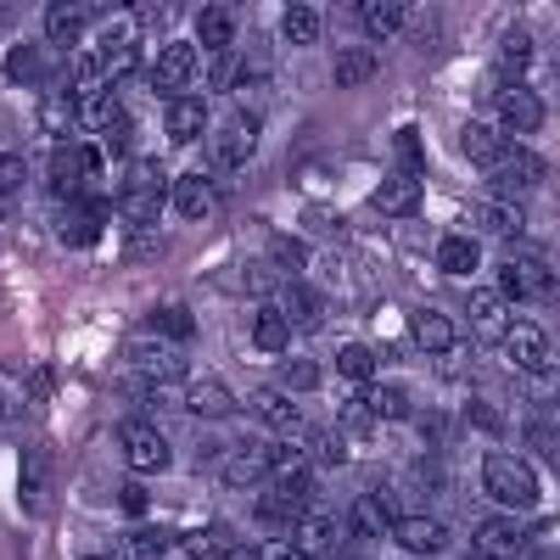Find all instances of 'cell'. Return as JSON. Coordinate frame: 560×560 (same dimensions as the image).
I'll return each mask as SVG.
<instances>
[{
  "label": "cell",
  "instance_id": "cell-1",
  "mask_svg": "<svg viewBox=\"0 0 560 560\" xmlns=\"http://www.w3.org/2000/svg\"><path fill=\"white\" fill-rule=\"evenodd\" d=\"M168 202V185H163V168L152 158H135L124 168V185H118V213L129 224H152V213Z\"/></svg>",
  "mask_w": 560,
  "mask_h": 560
},
{
  "label": "cell",
  "instance_id": "cell-2",
  "mask_svg": "<svg viewBox=\"0 0 560 560\" xmlns=\"http://www.w3.org/2000/svg\"><path fill=\"white\" fill-rule=\"evenodd\" d=\"M482 488L499 504H516V510L538 504V471H533L522 454H488L482 459Z\"/></svg>",
  "mask_w": 560,
  "mask_h": 560
},
{
  "label": "cell",
  "instance_id": "cell-3",
  "mask_svg": "<svg viewBox=\"0 0 560 560\" xmlns=\"http://www.w3.org/2000/svg\"><path fill=\"white\" fill-rule=\"evenodd\" d=\"M96 168H102V147H62L51 158V191L57 202H79L96 191Z\"/></svg>",
  "mask_w": 560,
  "mask_h": 560
},
{
  "label": "cell",
  "instance_id": "cell-4",
  "mask_svg": "<svg viewBox=\"0 0 560 560\" xmlns=\"http://www.w3.org/2000/svg\"><path fill=\"white\" fill-rule=\"evenodd\" d=\"M555 292V275L544 258H504L499 264V298L504 303H527V298H549Z\"/></svg>",
  "mask_w": 560,
  "mask_h": 560
},
{
  "label": "cell",
  "instance_id": "cell-5",
  "mask_svg": "<svg viewBox=\"0 0 560 560\" xmlns=\"http://www.w3.org/2000/svg\"><path fill=\"white\" fill-rule=\"evenodd\" d=\"M73 113H79V124L84 129H113V124H124V107H118V90L113 84H102L96 73H84L73 90Z\"/></svg>",
  "mask_w": 560,
  "mask_h": 560
},
{
  "label": "cell",
  "instance_id": "cell-6",
  "mask_svg": "<svg viewBox=\"0 0 560 560\" xmlns=\"http://www.w3.org/2000/svg\"><path fill=\"white\" fill-rule=\"evenodd\" d=\"M308 499H314V471H280L275 488L258 504V516L264 522H298L303 510H308Z\"/></svg>",
  "mask_w": 560,
  "mask_h": 560
},
{
  "label": "cell",
  "instance_id": "cell-7",
  "mask_svg": "<svg viewBox=\"0 0 560 560\" xmlns=\"http://www.w3.org/2000/svg\"><path fill=\"white\" fill-rule=\"evenodd\" d=\"M493 124L504 135H533L544 124V102H538V90L527 84H504L499 96H493Z\"/></svg>",
  "mask_w": 560,
  "mask_h": 560
},
{
  "label": "cell",
  "instance_id": "cell-8",
  "mask_svg": "<svg viewBox=\"0 0 560 560\" xmlns=\"http://www.w3.org/2000/svg\"><path fill=\"white\" fill-rule=\"evenodd\" d=\"M102 224H107V202L90 191V197H79V202H62V219H57V236L68 242V247H96V236H102Z\"/></svg>",
  "mask_w": 560,
  "mask_h": 560
},
{
  "label": "cell",
  "instance_id": "cell-9",
  "mask_svg": "<svg viewBox=\"0 0 560 560\" xmlns=\"http://www.w3.org/2000/svg\"><path fill=\"white\" fill-rule=\"evenodd\" d=\"M118 443H124V454H129L135 471H163V465H168V443H163L158 427H147V420H124Z\"/></svg>",
  "mask_w": 560,
  "mask_h": 560
},
{
  "label": "cell",
  "instance_id": "cell-10",
  "mask_svg": "<svg viewBox=\"0 0 560 560\" xmlns=\"http://www.w3.org/2000/svg\"><path fill=\"white\" fill-rule=\"evenodd\" d=\"M191 79H197V51L191 45H168V51L152 62V90L168 96V102H179L185 90H191Z\"/></svg>",
  "mask_w": 560,
  "mask_h": 560
},
{
  "label": "cell",
  "instance_id": "cell-11",
  "mask_svg": "<svg viewBox=\"0 0 560 560\" xmlns=\"http://www.w3.org/2000/svg\"><path fill=\"white\" fill-rule=\"evenodd\" d=\"M264 477H269V443H264V438L230 443V454H224V482H230V488H258Z\"/></svg>",
  "mask_w": 560,
  "mask_h": 560
},
{
  "label": "cell",
  "instance_id": "cell-12",
  "mask_svg": "<svg viewBox=\"0 0 560 560\" xmlns=\"http://www.w3.org/2000/svg\"><path fill=\"white\" fill-rule=\"evenodd\" d=\"M348 527H353L359 538H387V533L398 527V510H393L387 493H359V499L348 504Z\"/></svg>",
  "mask_w": 560,
  "mask_h": 560
},
{
  "label": "cell",
  "instance_id": "cell-13",
  "mask_svg": "<svg viewBox=\"0 0 560 560\" xmlns=\"http://www.w3.org/2000/svg\"><path fill=\"white\" fill-rule=\"evenodd\" d=\"M213 202H219V191H213V179L208 174H179L174 185H168V208L179 213V219H208L213 213Z\"/></svg>",
  "mask_w": 560,
  "mask_h": 560
},
{
  "label": "cell",
  "instance_id": "cell-14",
  "mask_svg": "<svg viewBox=\"0 0 560 560\" xmlns=\"http://www.w3.org/2000/svg\"><path fill=\"white\" fill-rule=\"evenodd\" d=\"M140 68V45H135V34H107L102 39V51H96V62H90V73H96L102 84H118V79H129Z\"/></svg>",
  "mask_w": 560,
  "mask_h": 560
},
{
  "label": "cell",
  "instance_id": "cell-15",
  "mask_svg": "<svg viewBox=\"0 0 560 560\" xmlns=\"http://www.w3.org/2000/svg\"><path fill=\"white\" fill-rule=\"evenodd\" d=\"M510 152H516V147H510V135L499 124H465V158H471L482 174H493Z\"/></svg>",
  "mask_w": 560,
  "mask_h": 560
},
{
  "label": "cell",
  "instance_id": "cell-16",
  "mask_svg": "<svg viewBox=\"0 0 560 560\" xmlns=\"http://www.w3.org/2000/svg\"><path fill=\"white\" fill-rule=\"evenodd\" d=\"M135 370H140L147 382L168 387V382H185V353L168 348V342H140V348H135Z\"/></svg>",
  "mask_w": 560,
  "mask_h": 560
},
{
  "label": "cell",
  "instance_id": "cell-17",
  "mask_svg": "<svg viewBox=\"0 0 560 560\" xmlns=\"http://www.w3.org/2000/svg\"><path fill=\"white\" fill-rule=\"evenodd\" d=\"M376 202L387 219H409L415 208H420V174H409V168H398V174H387L382 185H376Z\"/></svg>",
  "mask_w": 560,
  "mask_h": 560
},
{
  "label": "cell",
  "instance_id": "cell-18",
  "mask_svg": "<svg viewBox=\"0 0 560 560\" xmlns=\"http://www.w3.org/2000/svg\"><path fill=\"white\" fill-rule=\"evenodd\" d=\"M504 353L516 359L522 370H549L555 364V348H549V337L538 331V325H510V331H504Z\"/></svg>",
  "mask_w": 560,
  "mask_h": 560
},
{
  "label": "cell",
  "instance_id": "cell-19",
  "mask_svg": "<svg viewBox=\"0 0 560 560\" xmlns=\"http://www.w3.org/2000/svg\"><path fill=\"white\" fill-rule=\"evenodd\" d=\"M393 538H398L409 555H443V549H448V527H443L438 516H404V522L393 527Z\"/></svg>",
  "mask_w": 560,
  "mask_h": 560
},
{
  "label": "cell",
  "instance_id": "cell-20",
  "mask_svg": "<svg viewBox=\"0 0 560 560\" xmlns=\"http://www.w3.org/2000/svg\"><path fill=\"white\" fill-rule=\"evenodd\" d=\"M409 337H415V348H427V353H454V319L448 314H438V308H415L409 314Z\"/></svg>",
  "mask_w": 560,
  "mask_h": 560
},
{
  "label": "cell",
  "instance_id": "cell-21",
  "mask_svg": "<svg viewBox=\"0 0 560 560\" xmlns=\"http://www.w3.org/2000/svg\"><path fill=\"white\" fill-rule=\"evenodd\" d=\"M247 409L264 420L269 432H280V438L303 432V415H298V404H292L287 393H269V387H264V393H253V398H247Z\"/></svg>",
  "mask_w": 560,
  "mask_h": 560
},
{
  "label": "cell",
  "instance_id": "cell-22",
  "mask_svg": "<svg viewBox=\"0 0 560 560\" xmlns=\"http://www.w3.org/2000/svg\"><path fill=\"white\" fill-rule=\"evenodd\" d=\"M292 544L303 555H331L337 549V522L325 516V510H303V516L292 522Z\"/></svg>",
  "mask_w": 560,
  "mask_h": 560
},
{
  "label": "cell",
  "instance_id": "cell-23",
  "mask_svg": "<svg viewBox=\"0 0 560 560\" xmlns=\"http://www.w3.org/2000/svg\"><path fill=\"white\" fill-rule=\"evenodd\" d=\"M471 325H477L482 342H504V331H510L516 319H510V308H504L499 292H471Z\"/></svg>",
  "mask_w": 560,
  "mask_h": 560
},
{
  "label": "cell",
  "instance_id": "cell-24",
  "mask_svg": "<svg viewBox=\"0 0 560 560\" xmlns=\"http://www.w3.org/2000/svg\"><path fill=\"white\" fill-rule=\"evenodd\" d=\"M549 163L533 158V152H510L499 168H493V185H504V191H527V185H544Z\"/></svg>",
  "mask_w": 560,
  "mask_h": 560
},
{
  "label": "cell",
  "instance_id": "cell-25",
  "mask_svg": "<svg viewBox=\"0 0 560 560\" xmlns=\"http://www.w3.org/2000/svg\"><path fill=\"white\" fill-rule=\"evenodd\" d=\"M471 549H477V560H510L522 549V527H510V522H482L477 533H471Z\"/></svg>",
  "mask_w": 560,
  "mask_h": 560
},
{
  "label": "cell",
  "instance_id": "cell-26",
  "mask_svg": "<svg viewBox=\"0 0 560 560\" xmlns=\"http://www.w3.org/2000/svg\"><path fill=\"white\" fill-rule=\"evenodd\" d=\"M527 68H533V34L527 28H504V39H499V73H504V84H522Z\"/></svg>",
  "mask_w": 560,
  "mask_h": 560
},
{
  "label": "cell",
  "instance_id": "cell-27",
  "mask_svg": "<svg viewBox=\"0 0 560 560\" xmlns=\"http://www.w3.org/2000/svg\"><path fill=\"white\" fill-rule=\"evenodd\" d=\"M185 409L202 415V420H224L230 409H236V398H230L224 382H191V387H185Z\"/></svg>",
  "mask_w": 560,
  "mask_h": 560
},
{
  "label": "cell",
  "instance_id": "cell-28",
  "mask_svg": "<svg viewBox=\"0 0 560 560\" xmlns=\"http://www.w3.org/2000/svg\"><path fill=\"white\" fill-rule=\"evenodd\" d=\"M253 140H258V124H247V118H230L213 152H219V163H224V168H242V163L253 158Z\"/></svg>",
  "mask_w": 560,
  "mask_h": 560
},
{
  "label": "cell",
  "instance_id": "cell-29",
  "mask_svg": "<svg viewBox=\"0 0 560 560\" xmlns=\"http://www.w3.org/2000/svg\"><path fill=\"white\" fill-rule=\"evenodd\" d=\"M197 39L208 45V51H230V45H236V12L230 7H202V18H197Z\"/></svg>",
  "mask_w": 560,
  "mask_h": 560
},
{
  "label": "cell",
  "instance_id": "cell-30",
  "mask_svg": "<svg viewBox=\"0 0 560 560\" xmlns=\"http://www.w3.org/2000/svg\"><path fill=\"white\" fill-rule=\"evenodd\" d=\"M163 129H168V140H197V135L208 129V107H202L197 96H179V102H168Z\"/></svg>",
  "mask_w": 560,
  "mask_h": 560
},
{
  "label": "cell",
  "instance_id": "cell-31",
  "mask_svg": "<svg viewBox=\"0 0 560 560\" xmlns=\"http://www.w3.org/2000/svg\"><path fill=\"white\" fill-rule=\"evenodd\" d=\"M253 342H258V353H287V348H292V325H287V314H280V308H258V319H253Z\"/></svg>",
  "mask_w": 560,
  "mask_h": 560
},
{
  "label": "cell",
  "instance_id": "cell-32",
  "mask_svg": "<svg viewBox=\"0 0 560 560\" xmlns=\"http://www.w3.org/2000/svg\"><path fill=\"white\" fill-rule=\"evenodd\" d=\"M359 23L376 34V39H387V34H398L409 23V12L398 7V0H359Z\"/></svg>",
  "mask_w": 560,
  "mask_h": 560
},
{
  "label": "cell",
  "instance_id": "cell-33",
  "mask_svg": "<svg viewBox=\"0 0 560 560\" xmlns=\"http://www.w3.org/2000/svg\"><path fill=\"white\" fill-rule=\"evenodd\" d=\"M359 398H364V409L376 415V420H404V409H409L404 387H393V382H364Z\"/></svg>",
  "mask_w": 560,
  "mask_h": 560
},
{
  "label": "cell",
  "instance_id": "cell-34",
  "mask_svg": "<svg viewBox=\"0 0 560 560\" xmlns=\"http://www.w3.org/2000/svg\"><path fill=\"white\" fill-rule=\"evenodd\" d=\"M168 544H174V538L158 533V527H135V533L118 538V555H113V560H158Z\"/></svg>",
  "mask_w": 560,
  "mask_h": 560
},
{
  "label": "cell",
  "instance_id": "cell-35",
  "mask_svg": "<svg viewBox=\"0 0 560 560\" xmlns=\"http://www.w3.org/2000/svg\"><path fill=\"white\" fill-rule=\"evenodd\" d=\"M230 544H236V538H230L224 527H197V533H179V555H191V560H219Z\"/></svg>",
  "mask_w": 560,
  "mask_h": 560
},
{
  "label": "cell",
  "instance_id": "cell-36",
  "mask_svg": "<svg viewBox=\"0 0 560 560\" xmlns=\"http://www.w3.org/2000/svg\"><path fill=\"white\" fill-rule=\"evenodd\" d=\"M84 23H90V7H51L45 12V34H51L57 45H79Z\"/></svg>",
  "mask_w": 560,
  "mask_h": 560
},
{
  "label": "cell",
  "instance_id": "cell-37",
  "mask_svg": "<svg viewBox=\"0 0 560 560\" xmlns=\"http://www.w3.org/2000/svg\"><path fill=\"white\" fill-rule=\"evenodd\" d=\"M280 314H287V325H292V319H298V325H319L325 303H319V292H314V287L292 280V287H287V308H280Z\"/></svg>",
  "mask_w": 560,
  "mask_h": 560
},
{
  "label": "cell",
  "instance_id": "cell-38",
  "mask_svg": "<svg viewBox=\"0 0 560 560\" xmlns=\"http://www.w3.org/2000/svg\"><path fill=\"white\" fill-rule=\"evenodd\" d=\"M438 264H443L448 275H477L482 247H477V242H465V236H448V242L438 247Z\"/></svg>",
  "mask_w": 560,
  "mask_h": 560
},
{
  "label": "cell",
  "instance_id": "cell-39",
  "mask_svg": "<svg viewBox=\"0 0 560 560\" xmlns=\"http://www.w3.org/2000/svg\"><path fill=\"white\" fill-rule=\"evenodd\" d=\"M364 79H376V51H364V45H348V51L337 57V84H364Z\"/></svg>",
  "mask_w": 560,
  "mask_h": 560
},
{
  "label": "cell",
  "instance_id": "cell-40",
  "mask_svg": "<svg viewBox=\"0 0 560 560\" xmlns=\"http://www.w3.org/2000/svg\"><path fill=\"white\" fill-rule=\"evenodd\" d=\"M337 370H342L353 387H364V382H376V353H370L364 342H348V348L337 353Z\"/></svg>",
  "mask_w": 560,
  "mask_h": 560
},
{
  "label": "cell",
  "instance_id": "cell-41",
  "mask_svg": "<svg viewBox=\"0 0 560 560\" xmlns=\"http://www.w3.org/2000/svg\"><path fill=\"white\" fill-rule=\"evenodd\" d=\"M482 219H488L493 236H510V242H516L522 230H527V213H522L516 202H504V197H499V202H488V208H482Z\"/></svg>",
  "mask_w": 560,
  "mask_h": 560
},
{
  "label": "cell",
  "instance_id": "cell-42",
  "mask_svg": "<svg viewBox=\"0 0 560 560\" xmlns=\"http://www.w3.org/2000/svg\"><path fill=\"white\" fill-rule=\"evenodd\" d=\"M280 23H287V39H292V45H314V39H319V28H325V23H319V12H314V7H303V0H298V7H287V18H280Z\"/></svg>",
  "mask_w": 560,
  "mask_h": 560
},
{
  "label": "cell",
  "instance_id": "cell-43",
  "mask_svg": "<svg viewBox=\"0 0 560 560\" xmlns=\"http://www.w3.org/2000/svg\"><path fill=\"white\" fill-rule=\"evenodd\" d=\"M39 124L51 129V135H73V129H79L73 96H45V107H39Z\"/></svg>",
  "mask_w": 560,
  "mask_h": 560
},
{
  "label": "cell",
  "instance_id": "cell-44",
  "mask_svg": "<svg viewBox=\"0 0 560 560\" xmlns=\"http://www.w3.org/2000/svg\"><path fill=\"white\" fill-rule=\"evenodd\" d=\"M269 258H275L280 269H292V275L308 269V247H303L298 236H269Z\"/></svg>",
  "mask_w": 560,
  "mask_h": 560
},
{
  "label": "cell",
  "instance_id": "cell-45",
  "mask_svg": "<svg viewBox=\"0 0 560 560\" xmlns=\"http://www.w3.org/2000/svg\"><path fill=\"white\" fill-rule=\"evenodd\" d=\"M7 79H12V84H39V51H34V45H12Z\"/></svg>",
  "mask_w": 560,
  "mask_h": 560
},
{
  "label": "cell",
  "instance_id": "cell-46",
  "mask_svg": "<svg viewBox=\"0 0 560 560\" xmlns=\"http://www.w3.org/2000/svg\"><path fill=\"white\" fill-rule=\"evenodd\" d=\"M152 325H158V331H163V337H179V342H185V337H191V331H197V319H191V308H179V303H168V308H158V314H152Z\"/></svg>",
  "mask_w": 560,
  "mask_h": 560
},
{
  "label": "cell",
  "instance_id": "cell-47",
  "mask_svg": "<svg viewBox=\"0 0 560 560\" xmlns=\"http://www.w3.org/2000/svg\"><path fill=\"white\" fill-rule=\"evenodd\" d=\"M208 79H213V90H242V79H247V62H242L236 51H224V57H213Z\"/></svg>",
  "mask_w": 560,
  "mask_h": 560
},
{
  "label": "cell",
  "instance_id": "cell-48",
  "mask_svg": "<svg viewBox=\"0 0 560 560\" xmlns=\"http://www.w3.org/2000/svg\"><path fill=\"white\" fill-rule=\"evenodd\" d=\"M308 454H319V465H348V443H342L337 427H319L314 443H308Z\"/></svg>",
  "mask_w": 560,
  "mask_h": 560
},
{
  "label": "cell",
  "instance_id": "cell-49",
  "mask_svg": "<svg viewBox=\"0 0 560 560\" xmlns=\"http://www.w3.org/2000/svg\"><path fill=\"white\" fill-rule=\"evenodd\" d=\"M280 382H287L292 393H314L319 387V364L314 359H287L280 364Z\"/></svg>",
  "mask_w": 560,
  "mask_h": 560
},
{
  "label": "cell",
  "instance_id": "cell-50",
  "mask_svg": "<svg viewBox=\"0 0 560 560\" xmlns=\"http://www.w3.org/2000/svg\"><path fill=\"white\" fill-rule=\"evenodd\" d=\"M28 404V382H18V370H0V420L18 415Z\"/></svg>",
  "mask_w": 560,
  "mask_h": 560
},
{
  "label": "cell",
  "instance_id": "cell-51",
  "mask_svg": "<svg viewBox=\"0 0 560 560\" xmlns=\"http://www.w3.org/2000/svg\"><path fill=\"white\" fill-rule=\"evenodd\" d=\"M337 432H359V438H364V432H376V415L364 409V398H348V404H342V415H337Z\"/></svg>",
  "mask_w": 560,
  "mask_h": 560
},
{
  "label": "cell",
  "instance_id": "cell-52",
  "mask_svg": "<svg viewBox=\"0 0 560 560\" xmlns=\"http://www.w3.org/2000/svg\"><path fill=\"white\" fill-rule=\"evenodd\" d=\"M465 420H471L477 432H488V438H499L504 432V415L488 404V398H471V409H465Z\"/></svg>",
  "mask_w": 560,
  "mask_h": 560
},
{
  "label": "cell",
  "instance_id": "cell-53",
  "mask_svg": "<svg viewBox=\"0 0 560 560\" xmlns=\"http://www.w3.org/2000/svg\"><path fill=\"white\" fill-rule=\"evenodd\" d=\"M23 179H28L23 158H18V152H0V197H12V191H18Z\"/></svg>",
  "mask_w": 560,
  "mask_h": 560
},
{
  "label": "cell",
  "instance_id": "cell-54",
  "mask_svg": "<svg viewBox=\"0 0 560 560\" xmlns=\"http://www.w3.org/2000/svg\"><path fill=\"white\" fill-rule=\"evenodd\" d=\"M23 510H39V454H23Z\"/></svg>",
  "mask_w": 560,
  "mask_h": 560
},
{
  "label": "cell",
  "instance_id": "cell-55",
  "mask_svg": "<svg viewBox=\"0 0 560 560\" xmlns=\"http://www.w3.org/2000/svg\"><path fill=\"white\" fill-rule=\"evenodd\" d=\"M129 247H135L140 258H158V253H163V236H158V230H147V224H140L135 236H129Z\"/></svg>",
  "mask_w": 560,
  "mask_h": 560
},
{
  "label": "cell",
  "instance_id": "cell-56",
  "mask_svg": "<svg viewBox=\"0 0 560 560\" xmlns=\"http://www.w3.org/2000/svg\"><path fill=\"white\" fill-rule=\"evenodd\" d=\"M258 560H308V555L287 538V544H269V549H258Z\"/></svg>",
  "mask_w": 560,
  "mask_h": 560
},
{
  "label": "cell",
  "instance_id": "cell-57",
  "mask_svg": "<svg viewBox=\"0 0 560 560\" xmlns=\"http://www.w3.org/2000/svg\"><path fill=\"white\" fill-rule=\"evenodd\" d=\"M398 152H404V163H409V174H415V163H420V158H415V152H420V140H415V129H404V135H398Z\"/></svg>",
  "mask_w": 560,
  "mask_h": 560
},
{
  "label": "cell",
  "instance_id": "cell-58",
  "mask_svg": "<svg viewBox=\"0 0 560 560\" xmlns=\"http://www.w3.org/2000/svg\"><path fill=\"white\" fill-rule=\"evenodd\" d=\"M124 510H129V516H140V510H147V493H140V488H124Z\"/></svg>",
  "mask_w": 560,
  "mask_h": 560
},
{
  "label": "cell",
  "instance_id": "cell-59",
  "mask_svg": "<svg viewBox=\"0 0 560 560\" xmlns=\"http://www.w3.org/2000/svg\"><path fill=\"white\" fill-rule=\"evenodd\" d=\"M219 560H258V549H247V544H230Z\"/></svg>",
  "mask_w": 560,
  "mask_h": 560
},
{
  "label": "cell",
  "instance_id": "cell-60",
  "mask_svg": "<svg viewBox=\"0 0 560 560\" xmlns=\"http://www.w3.org/2000/svg\"><path fill=\"white\" fill-rule=\"evenodd\" d=\"M533 560H555V549H544V555H533Z\"/></svg>",
  "mask_w": 560,
  "mask_h": 560
},
{
  "label": "cell",
  "instance_id": "cell-61",
  "mask_svg": "<svg viewBox=\"0 0 560 560\" xmlns=\"http://www.w3.org/2000/svg\"><path fill=\"white\" fill-rule=\"evenodd\" d=\"M84 560H113V555H84Z\"/></svg>",
  "mask_w": 560,
  "mask_h": 560
}]
</instances>
